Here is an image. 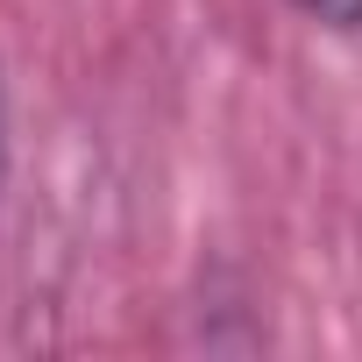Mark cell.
<instances>
[{
    "instance_id": "1",
    "label": "cell",
    "mask_w": 362,
    "mask_h": 362,
    "mask_svg": "<svg viewBox=\"0 0 362 362\" xmlns=\"http://www.w3.org/2000/svg\"><path fill=\"white\" fill-rule=\"evenodd\" d=\"M291 8L327 36H362V0H291Z\"/></svg>"
},
{
    "instance_id": "2",
    "label": "cell",
    "mask_w": 362,
    "mask_h": 362,
    "mask_svg": "<svg viewBox=\"0 0 362 362\" xmlns=\"http://www.w3.org/2000/svg\"><path fill=\"white\" fill-rule=\"evenodd\" d=\"M0 163H8V64H0Z\"/></svg>"
}]
</instances>
